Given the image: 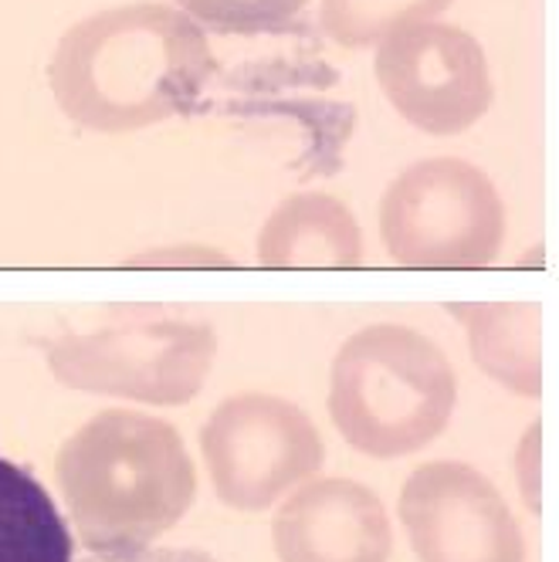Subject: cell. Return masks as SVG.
<instances>
[{
    "label": "cell",
    "mask_w": 559,
    "mask_h": 562,
    "mask_svg": "<svg viewBox=\"0 0 559 562\" xmlns=\"http://www.w3.org/2000/svg\"><path fill=\"white\" fill-rule=\"evenodd\" d=\"M214 68L201 24L143 0L71 24L52 55L48 86L75 126L136 133L197 112Z\"/></svg>",
    "instance_id": "6da1fadb"
},
{
    "label": "cell",
    "mask_w": 559,
    "mask_h": 562,
    "mask_svg": "<svg viewBox=\"0 0 559 562\" xmlns=\"http://www.w3.org/2000/svg\"><path fill=\"white\" fill-rule=\"evenodd\" d=\"M55 485L78 542L99 559H130L190 512L197 471L174 424L102 411L58 448Z\"/></svg>",
    "instance_id": "7a4b0ae2"
},
{
    "label": "cell",
    "mask_w": 559,
    "mask_h": 562,
    "mask_svg": "<svg viewBox=\"0 0 559 562\" xmlns=\"http://www.w3.org/2000/svg\"><path fill=\"white\" fill-rule=\"evenodd\" d=\"M458 404V376L434 339L401 323L353 333L329 373V417L346 445L393 461L445 434Z\"/></svg>",
    "instance_id": "3957f363"
},
{
    "label": "cell",
    "mask_w": 559,
    "mask_h": 562,
    "mask_svg": "<svg viewBox=\"0 0 559 562\" xmlns=\"http://www.w3.org/2000/svg\"><path fill=\"white\" fill-rule=\"evenodd\" d=\"M37 346L45 349L52 376L75 393L183 407L208 383L217 333L204 318L130 315Z\"/></svg>",
    "instance_id": "277c9868"
},
{
    "label": "cell",
    "mask_w": 559,
    "mask_h": 562,
    "mask_svg": "<svg viewBox=\"0 0 559 562\" xmlns=\"http://www.w3.org/2000/svg\"><path fill=\"white\" fill-rule=\"evenodd\" d=\"M380 240L396 268H489L505 240L502 193L468 159H421L383 190Z\"/></svg>",
    "instance_id": "5b68a950"
},
{
    "label": "cell",
    "mask_w": 559,
    "mask_h": 562,
    "mask_svg": "<svg viewBox=\"0 0 559 562\" xmlns=\"http://www.w3.org/2000/svg\"><path fill=\"white\" fill-rule=\"evenodd\" d=\"M201 454L221 505L265 512L323 471L326 445L299 404L248 390L211 411L201 427Z\"/></svg>",
    "instance_id": "8992f818"
},
{
    "label": "cell",
    "mask_w": 559,
    "mask_h": 562,
    "mask_svg": "<svg viewBox=\"0 0 559 562\" xmlns=\"http://www.w3.org/2000/svg\"><path fill=\"white\" fill-rule=\"evenodd\" d=\"M373 75L396 115L427 136L471 130L495 99L485 48L465 27L441 21H421L383 37Z\"/></svg>",
    "instance_id": "52a82bcc"
},
{
    "label": "cell",
    "mask_w": 559,
    "mask_h": 562,
    "mask_svg": "<svg viewBox=\"0 0 559 562\" xmlns=\"http://www.w3.org/2000/svg\"><path fill=\"white\" fill-rule=\"evenodd\" d=\"M417 562H526V536L492 481L465 461H427L401 488Z\"/></svg>",
    "instance_id": "ba28073f"
},
{
    "label": "cell",
    "mask_w": 559,
    "mask_h": 562,
    "mask_svg": "<svg viewBox=\"0 0 559 562\" xmlns=\"http://www.w3.org/2000/svg\"><path fill=\"white\" fill-rule=\"evenodd\" d=\"M278 562H390L393 529L377 492L349 477H315L271 518Z\"/></svg>",
    "instance_id": "9c48e42d"
},
{
    "label": "cell",
    "mask_w": 559,
    "mask_h": 562,
    "mask_svg": "<svg viewBox=\"0 0 559 562\" xmlns=\"http://www.w3.org/2000/svg\"><path fill=\"white\" fill-rule=\"evenodd\" d=\"M261 268H336L364 265V231L353 211L329 193H295L261 224L255 245Z\"/></svg>",
    "instance_id": "30bf717a"
},
{
    "label": "cell",
    "mask_w": 559,
    "mask_h": 562,
    "mask_svg": "<svg viewBox=\"0 0 559 562\" xmlns=\"http://www.w3.org/2000/svg\"><path fill=\"white\" fill-rule=\"evenodd\" d=\"M468 333L474 367L518 396L543 393V308L536 302L448 305Z\"/></svg>",
    "instance_id": "8fae6325"
},
{
    "label": "cell",
    "mask_w": 559,
    "mask_h": 562,
    "mask_svg": "<svg viewBox=\"0 0 559 562\" xmlns=\"http://www.w3.org/2000/svg\"><path fill=\"white\" fill-rule=\"evenodd\" d=\"M0 562H75V539L48 488L0 458Z\"/></svg>",
    "instance_id": "7c38bea8"
},
{
    "label": "cell",
    "mask_w": 559,
    "mask_h": 562,
    "mask_svg": "<svg viewBox=\"0 0 559 562\" xmlns=\"http://www.w3.org/2000/svg\"><path fill=\"white\" fill-rule=\"evenodd\" d=\"M451 0H323L318 24L339 48H377L393 31L437 21Z\"/></svg>",
    "instance_id": "4fadbf2b"
},
{
    "label": "cell",
    "mask_w": 559,
    "mask_h": 562,
    "mask_svg": "<svg viewBox=\"0 0 559 562\" xmlns=\"http://www.w3.org/2000/svg\"><path fill=\"white\" fill-rule=\"evenodd\" d=\"M193 21L221 34H275L286 31L309 0H174Z\"/></svg>",
    "instance_id": "5bb4252c"
},
{
    "label": "cell",
    "mask_w": 559,
    "mask_h": 562,
    "mask_svg": "<svg viewBox=\"0 0 559 562\" xmlns=\"http://www.w3.org/2000/svg\"><path fill=\"white\" fill-rule=\"evenodd\" d=\"M86 562H211V555H204L201 549H146L139 555L130 559H86Z\"/></svg>",
    "instance_id": "9a60e30c"
}]
</instances>
